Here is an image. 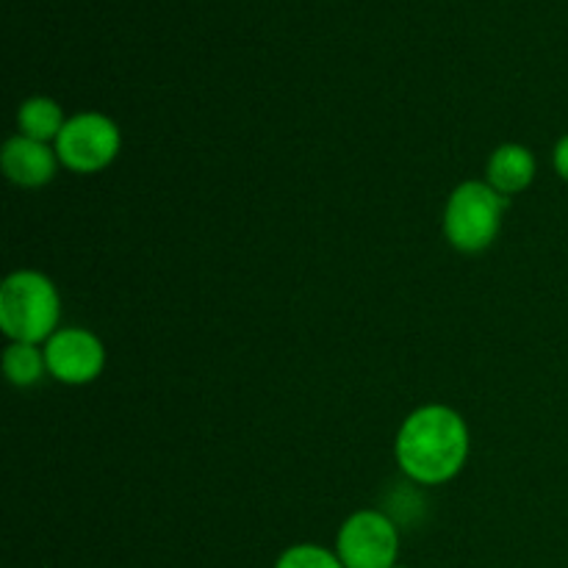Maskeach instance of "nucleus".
<instances>
[{"instance_id": "nucleus-1", "label": "nucleus", "mask_w": 568, "mask_h": 568, "mask_svg": "<svg viewBox=\"0 0 568 568\" xmlns=\"http://www.w3.org/2000/svg\"><path fill=\"white\" fill-rule=\"evenodd\" d=\"M471 438L466 419L449 405H422L403 422L394 455L416 486H444L469 460Z\"/></svg>"}, {"instance_id": "nucleus-2", "label": "nucleus", "mask_w": 568, "mask_h": 568, "mask_svg": "<svg viewBox=\"0 0 568 568\" xmlns=\"http://www.w3.org/2000/svg\"><path fill=\"white\" fill-rule=\"evenodd\" d=\"M61 294L48 275L37 270L11 272L0 286V331L22 344H48L59 331Z\"/></svg>"}, {"instance_id": "nucleus-3", "label": "nucleus", "mask_w": 568, "mask_h": 568, "mask_svg": "<svg viewBox=\"0 0 568 568\" xmlns=\"http://www.w3.org/2000/svg\"><path fill=\"white\" fill-rule=\"evenodd\" d=\"M505 209L508 197L488 186V181L460 183L444 209V236L460 253H483L497 242Z\"/></svg>"}, {"instance_id": "nucleus-4", "label": "nucleus", "mask_w": 568, "mask_h": 568, "mask_svg": "<svg viewBox=\"0 0 568 568\" xmlns=\"http://www.w3.org/2000/svg\"><path fill=\"white\" fill-rule=\"evenodd\" d=\"M61 166L78 175H94L114 164L122 150V133L111 116L100 111H81L67 116L59 139L53 142Z\"/></svg>"}, {"instance_id": "nucleus-5", "label": "nucleus", "mask_w": 568, "mask_h": 568, "mask_svg": "<svg viewBox=\"0 0 568 568\" xmlns=\"http://www.w3.org/2000/svg\"><path fill=\"white\" fill-rule=\"evenodd\" d=\"M344 568H394L399 558V525L383 510L347 516L336 538Z\"/></svg>"}, {"instance_id": "nucleus-6", "label": "nucleus", "mask_w": 568, "mask_h": 568, "mask_svg": "<svg viewBox=\"0 0 568 568\" xmlns=\"http://www.w3.org/2000/svg\"><path fill=\"white\" fill-rule=\"evenodd\" d=\"M48 375L64 386H87L105 369V347L87 327H59L44 344Z\"/></svg>"}, {"instance_id": "nucleus-7", "label": "nucleus", "mask_w": 568, "mask_h": 568, "mask_svg": "<svg viewBox=\"0 0 568 568\" xmlns=\"http://www.w3.org/2000/svg\"><path fill=\"white\" fill-rule=\"evenodd\" d=\"M0 164H3V175L9 178L14 186L39 189L48 186V183L53 181L61 161L59 155H55V148L17 133V136H11L9 142L3 144Z\"/></svg>"}, {"instance_id": "nucleus-8", "label": "nucleus", "mask_w": 568, "mask_h": 568, "mask_svg": "<svg viewBox=\"0 0 568 568\" xmlns=\"http://www.w3.org/2000/svg\"><path fill=\"white\" fill-rule=\"evenodd\" d=\"M488 186L497 189L503 197L519 194L536 181V155L525 144H499L486 164Z\"/></svg>"}, {"instance_id": "nucleus-9", "label": "nucleus", "mask_w": 568, "mask_h": 568, "mask_svg": "<svg viewBox=\"0 0 568 568\" xmlns=\"http://www.w3.org/2000/svg\"><path fill=\"white\" fill-rule=\"evenodd\" d=\"M67 125V116L61 105L50 98H28L17 111V128L20 136L37 139V142H55L61 128Z\"/></svg>"}, {"instance_id": "nucleus-10", "label": "nucleus", "mask_w": 568, "mask_h": 568, "mask_svg": "<svg viewBox=\"0 0 568 568\" xmlns=\"http://www.w3.org/2000/svg\"><path fill=\"white\" fill-rule=\"evenodd\" d=\"M3 375L11 386L31 388L48 375V361H44V347L39 344L11 342L3 349Z\"/></svg>"}, {"instance_id": "nucleus-11", "label": "nucleus", "mask_w": 568, "mask_h": 568, "mask_svg": "<svg viewBox=\"0 0 568 568\" xmlns=\"http://www.w3.org/2000/svg\"><path fill=\"white\" fill-rule=\"evenodd\" d=\"M275 568H344V564L333 549L320 547V544H294L286 552H281Z\"/></svg>"}, {"instance_id": "nucleus-12", "label": "nucleus", "mask_w": 568, "mask_h": 568, "mask_svg": "<svg viewBox=\"0 0 568 568\" xmlns=\"http://www.w3.org/2000/svg\"><path fill=\"white\" fill-rule=\"evenodd\" d=\"M552 164H555V170H558V175L564 178V181H568V133L560 139L558 144H555Z\"/></svg>"}, {"instance_id": "nucleus-13", "label": "nucleus", "mask_w": 568, "mask_h": 568, "mask_svg": "<svg viewBox=\"0 0 568 568\" xmlns=\"http://www.w3.org/2000/svg\"><path fill=\"white\" fill-rule=\"evenodd\" d=\"M394 568H408V566H399V564H397V566H394Z\"/></svg>"}]
</instances>
